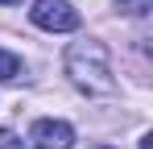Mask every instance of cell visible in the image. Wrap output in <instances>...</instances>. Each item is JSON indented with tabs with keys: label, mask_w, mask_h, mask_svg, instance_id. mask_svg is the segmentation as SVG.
Listing matches in <instances>:
<instances>
[{
	"label": "cell",
	"mask_w": 153,
	"mask_h": 149,
	"mask_svg": "<svg viewBox=\"0 0 153 149\" xmlns=\"http://www.w3.org/2000/svg\"><path fill=\"white\" fill-rule=\"evenodd\" d=\"M29 21L37 29H46V33H71V29H79V13L66 0H33Z\"/></svg>",
	"instance_id": "2"
},
{
	"label": "cell",
	"mask_w": 153,
	"mask_h": 149,
	"mask_svg": "<svg viewBox=\"0 0 153 149\" xmlns=\"http://www.w3.org/2000/svg\"><path fill=\"white\" fill-rule=\"evenodd\" d=\"M29 141L37 149H71L75 145V128L66 120H37L29 128Z\"/></svg>",
	"instance_id": "3"
},
{
	"label": "cell",
	"mask_w": 153,
	"mask_h": 149,
	"mask_svg": "<svg viewBox=\"0 0 153 149\" xmlns=\"http://www.w3.org/2000/svg\"><path fill=\"white\" fill-rule=\"evenodd\" d=\"M17 74H21V58H17V54H8V50H0V83L17 79Z\"/></svg>",
	"instance_id": "4"
},
{
	"label": "cell",
	"mask_w": 153,
	"mask_h": 149,
	"mask_svg": "<svg viewBox=\"0 0 153 149\" xmlns=\"http://www.w3.org/2000/svg\"><path fill=\"white\" fill-rule=\"evenodd\" d=\"M91 149H116V145H91Z\"/></svg>",
	"instance_id": "6"
},
{
	"label": "cell",
	"mask_w": 153,
	"mask_h": 149,
	"mask_svg": "<svg viewBox=\"0 0 153 149\" xmlns=\"http://www.w3.org/2000/svg\"><path fill=\"white\" fill-rule=\"evenodd\" d=\"M66 74L75 79V87H83L87 95H108L116 87L108 50L100 42H75V46L66 50Z\"/></svg>",
	"instance_id": "1"
},
{
	"label": "cell",
	"mask_w": 153,
	"mask_h": 149,
	"mask_svg": "<svg viewBox=\"0 0 153 149\" xmlns=\"http://www.w3.org/2000/svg\"><path fill=\"white\" fill-rule=\"evenodd\" d=\"M0 4H21V0H0Z\"/></svg>",
	"instance_id": "7"
},
{
	"label": "cell",
	"mask_w": 153,
	"mask_h": 149,
	"mask_svg": "<svg viewBox=\"0 0 153 149\" xmlns=\"http://www.w3.org/2000/svg\"><path fill=\"white\" fill-rule=\"evenodd\" d=\"M0 149H25V145H21V137H17V133L0 128Z\"/></svg>",
	"instance_id": "5"
}]
</instances>
